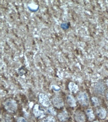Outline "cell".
Instances as JSON below:
<instances>
[{"label":"cell","instance_id":"obj_16","mask_svg":"<svg viewBox=\"0 0 108 122\" xmlns=\"http://www.w3.org/2000/svg\"><path fill=\"white\" fill-rule=\"evenodd\" d=\"M48 111L49 112V113H50L51 114H52L53 116H55L56 115V111L52 107L49 108L48 109Z\"/></svg>","mask_w":108,"mask_h":122},{"label":"cell","instance_id":"obj_8","mask_svg":"<svg viewBox=\"0 0 108 122\" xmlns=\"http://www.w3.org/2000/svg\"><path fill=\"white\" fill-rule=\"evenodd\" d=\"M97 114L101 119H104L107 116V111L104 108H99L97 110Z\"/></svg>","mask_w":108,"mask_h":122},{"label":"cell","instance_id":"obj_2","mask_svg":"<svg viewBox=\"0 0 108 122\" xmlns=\"http://www.w3.org/2000/svg\"><path fill=\"white\" fill-rule=\"evenodd\" d=\"M79 103L82 106H87L89 104V97L86 92H81L77 97Z\"/></svg>","mask_w":108,"mask_h":122},{"label":"cell","instance_id":"obj_6","mask_svg":"<svg viewBox=\"0 0 108 122\" xmlns=\"http://www.w3.org/2000/svg\"><path fill=\"white\" fill-rule=\"evenodd\" d=\"M74 118L77 122H85L86 117L83 112L81 111H77L75 113Z\"/></svg>","mask_w":108,"mask_h":122},{"label":"cell","instance_id":"obj_7","mask_svg":"<svg viewBox=\"0 0 108 122\" xmlns=\"http://www.w3.org/2000/svg\"><path fill=\"white\" fill-rule=\"evenodd\" d=\"M33 114L36 117L42 118L44 115V112L40 109L39 105H36L33 108Z\"/></svg>","mask_w":108,"mask_h":122},{"label":"cell","instance_id":"obj_11","mask_svg":"<svg viewBox=\"0 0 108 122\" xmlns=\"http://www.w3.org/2000/svg\"><path fill=\"white\" fill-rule=\"evenodd\" d=\"M69 89L70 91L72 93H76L77 92V91L78 90V86H77L76 84L71 82L69 84Z\"/></svg>","mask_w":108,"mask_h":122},{"label":"cell","instance_id":"obj_19","mask_svg":"<svg viewBox=\"0 0 108 122\" xmlns=\"http://www.w3.org/2000/svg\"><path fill=\"white\" fill-rule=\"evenodd\" d=\"M106 98H107V100H108V92L107 93V94H106Z\"/></svg>","mask_w":108,"mask_h":122},{"label":"cell","instance_id":"obj_9","mask_svg":"<svg viewBox=\"0 0 108 122\" xmlns=\"http://www.w3.org/2000/svg\"><path fill=\"white\" fill-rule=\"evenodd\" d=\"M69 118L68 113L66 111H63L58 115V119L61 122H65Z\"/></svg>","mask_w":108,"mask_h":122},{"label":"cell","instance_id":"obj_21","mask_svg":"<svg viewBox=\"0 0 108 122\" xmlns=\"http://www.w3.org/2000/svg\"><path fill=\"white\" fill-rule=\"evenodd\" d=\"M99 122L98 121H94V122Z\"/></svg>","mask_w":108,"mask_h":122},{"label":"cell","instance_id":"obj_5","mask_svg":"<svg viewBox=\"0 0 108 122\" xmlns=\"http://www.w3.org/2000/svg\"><path fill=\"white\" fill-rule=\"evenodd\" d=\"M52 102L55 107L58 109L63 107L64 105L63 99L57 96H56L53 98Z\"/></svg>","mask_w":108,"mask_h":122},{"label":"cell","instance_id":"obj_17","mask_svg":"<svg viewBox=\"0 0 108 122\" xmlns=\"http://www.w3.org/2000/svg\"><path fill=\"white\" fill-rule=\"evenodd\" d=\"M17 122H28L24 118L19 117L17 120Z\"/></svg>","mask_w":108,"mask_h":122},{"label":"cell","instance_id":"obj_15","mask_svg":"<svg viewBox=\"0 0 108 122\" xmlns=\"http://www.w3.org/2000/svg\"><path fill=\"white\" fill-rule=\"evenodd\" d=\"M70 26V24L69 23H64L61 24V27L62 29L64 30L68 29Z\"/></svg>","mask_w":108,"mask_h":122},{"label":"cell","instance_id":"obj_18","mask_svg":"<svg viewBox=\"0 0 108 122\" xmlns=\"http://www.w3.org/2000/svg\"><path fill=\"white\" fill-rule=\"evenodd\" d=\"M53 89H54V90H55V91H59L58 90L59 89H56V86H53Z\"/></svg>","mask_w":108,"mask_h":122},{"label":"cell","instance_id":"obj_20","mask_svg":"<svg viewBox=\"0 0 108 122\" xmlns=\"http://www.w3.org/2000/svg\"><path fill=\"white\" fill-rule=\"evenodd\" d=\"M107 86H108V80L107 81Z\"/></svg>","mask_w":108,"mask_h":122},{"label":"cell","instance_id":"obj_14","mask_svg":"<svg viewBox=\"0 0 108 122\" xmlns=\"http://www.w3.org/2000/svg\"><path fill=\"white\" fill-rule=\"evenodd\" d=\"M92 101L94 105L96 107L100 105V101L99 99L97 97H93L92 98Z\"/></svg>","mask_w":108,"mask_h":122},{"label":"cell","instance_id":"obj_12","mask_svg":"<svg viewBox=\"0 0 108 122\" xmlns=\"http://www.w3.org/2000/svg\"><path fill=\"white\" fill-rule=\"evenodd\" d=\"M86 114L88 117V119L89 121H92L95 119V115L94 114L93 111L91 109H88L86 111Z\"/></svg>","mask_w":108,"mask_h":122},{"label":"cell","instance_id":"obj_13","mask_svg":"<svg viewBox=\"0 0 108 122\" xmlns=\"http://www.w3.org/2000/svg\"><path fill=\"white\" fill-rule=\"evenodd\" d=\"M42 122H55V120L53 117L49 116L47 117V118L44 119L42 120Z\"/></svg>","mask_w":108,"mask_h":122},{"label":"cell","instance_id":"obj_3","mask_svg":"<svg viewBox=\"0 0 108 122\" xmlns=\"http://www.w3.org/2000/svg\"><path fill=\"white\" fill-rule=\"evenodd\" d=\"M39 101L40 104L44 107H48L50 104L47 96L42 93L39 95Z\"/></svg>","mask_w":108,"mask_h":122},{"label":"cell","instance_id":"obj_10","mask_svg":"<svg viewBox=\"0 0 108 122\" xmlns=\"http://www.w3.org/2000/svg\"><path fill=\"white\" fill-rule=\"evenodd\" d=\"M67 101L68 105L71 107H75L76 106V100L73 96L69 95L67 97Z\"/></svg>","mask_w":108,"mask_h":122},{"label":"cell","instance_id":"obj_4","mask_svg":"<svg viewBox=\"0 0 108 122\" xmlns=\"http://www.w3.org/2000/svg\"><path fill=\"white\" fill-rule=\"evenodd\" d=\"M94 91L97 94L103 95L105 91V87L104 85L102 83L99 82L97 83L94 86Z\"/></svg>","mask_w":108,"mask_h":122},{"label":"cell","instance_id":"obj_1","mask_svg":"<svg viewBox=\"0 0 108 122\" xmlns=\"http://www.w3.org/2000/svg\"><path fill=\"white\" fill-rule=\"evenodd\" d=\"M4 106L5 109L10 113L15 112L18 108L16 102L11 99H8L5 102Z\"/></svg>","mask_w":108,"mask_h":122}]
</instances>
